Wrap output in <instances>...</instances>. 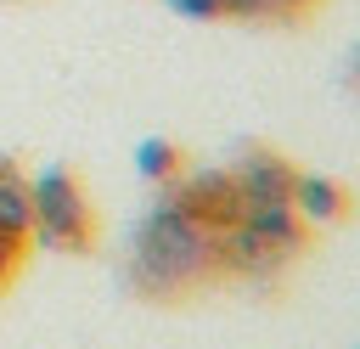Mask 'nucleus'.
<instances>
[{
	"instance_id": "1",
	"label": "nucleus",
	"mask_w": 360,
	"mask_h": 349,
	"mask_svg": "<svg viewBox=\"0 0 360 349\" xmlns=\"http://www.w3.org/2000/svg\"><path fill=\"white\" fill-rule=\"evenodd\" d=\"M28 214H34V203H28L11 180H0V242H6V236H17V231L28 225Z\"/></svg>"
}]
</instances>
